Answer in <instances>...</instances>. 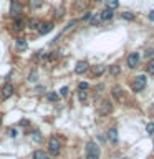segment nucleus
Segmentation results:
<instances>
[{"mask_svg": "<svg viewBox=\"0 0 154 159\" xmlns=\"http://www.w3.org/2000/svg\"><path fill=\"white\" fill-rule=\"evenodd\" d=\"M131 88H133V91H143L144 88H146V76L144 75H141V76H136L134 78V81L131 84Z\"/></svg>", "mask_w": 154, "mask_h": 159, "instance_id": "nucleus-1", "label": "nucleus"}, {"mask_svg": "<svg viewBox=\"0 0 154 159\" xmlns=\"http://www.w3.org/2000/svg\"><path fill=\"white\" fill-rule=\"evenodd\" d=\"M111 106H113V104H111V101H109V99H103V101H101V106L98 108V113L103 114V116H104V114H109V113H111V109H113Z\"/></svg>", "mask_w": 154, "mask_h": 159, "instance_id": "nucleus-2", "label": "nucleus"}, {"mask_svg": "<svg viewBox=\"0 0 154 159\" xmlns=\"http://www.w3.org/2000/svg\"><path fill=\"white\" fill-rule=\"evenodd\" d=\"M20 13H22V3L17 2V0H13V2L10 3V15L15 18V17H18Z\"/></svg>", "mask_w": 154, "mask_h": 159, "instance_id": "nucleus-3", "label": "nucleus"}, {"mask_svg": "<svg viewBox=\"0 0 154 159\" xmlns=\"http://www.w3.org/2000/svg\"><path fill=\"white\" fill-rule=\"evenodd\" d=\"M48 151L53 154V156H57V154L60 152V141L57 138H52L50 139V144H48Z\"/></svg>", "mask_w": 154, "mask_h": 159, "instance_id": "nucleus-4", "label": "nucleus"}, {"mask_svg": "<svg viewBox=\"0 0 154 159\" xmlns=\"http://www.w3.org/2000/svg\"><path fill=\"white\" fill-rule=\"evenodd\" d=\"M37 30H38V33H40V35H47V33H50V32H52V30H53V23H52V22H47V23H40Z\"/></svg>", "mask_w": 154, "mask_h": 159, "instance_id": "nucleus-5", "label": "nucleus"}, {"mask_svg": "<svg viewBox=\"0 0 154 159\" xmlns=\"http://www.w3.org/2000/svg\"><path fill=\"white\" fill-rule=\"evenodd\" d=\"M13 93H15V88H13V84H10V83H7V84L2 88V98H3V99H8Z\"/></svg>", "mask_w": 154, "mask_h": 159, "instance_id": "nucleus-6", "label": "nucleus"}, {"mask_svg": "<svg viewBox=\"0 0 154 159\" xmlns=\"http://www.w3.org/2000/svg\"><path fill=\"white\" fill-rule=\"evenodd\" d=\"M138 63H139V53L134 52V53H131V55L128 57V66H129V68H136Z\"/></svg>", "mask_w": 154, "mask_h": 159, "instance_id": "nucleus-7", "label": "nucleus"}, {"mask_svg": "<svg viewBox=\"0 0 154 159\" xmlns=\"http://www.w3.org/2000/svg\"><path fill=\"white\" fill-rule=\"evenodd\" d=\"M27 47H28V43H27V40H25V38H17V40H15V48H17L18 52H25Z\"/></svg>", "mask_w": 154, "mask_h": 159, "instance_id": "nucleus-8", "label": "nucleus"}, {"mask_svg": "<svg viewBox=\"0 0 154 159\" xmlns=\"http://www.w3.org/2000/svg\"><path fill=\"white\" fill-rule=\"evenodd\" d=\"M88 70V61H78L76 66H75V73L76 75H81Z\"/></svg>", "mask_w": 154, "mask_h": 159, "instance_id": "nucleus-9", "label": "nucleus"}, {"mask_svg": "<svg viewBox=\"0 0 154 159\" xmlns=\"http://www.w3.org/2000/svg\"><path fill=\"white\" fill-rule=\"evenodd\" d=\"M30 139H32L33 143H42V141H43V134L40 133V131H37V129H35V131L30 133Z\"/></svg>", "mask_w": 154, "mask_h": 159, "instance_id": "nucleus-10", "label": "nucleus"}, {"mask_svg": "<svg viewBox=\"0 0 154 159\" xmlns=\"http://www.w3.org/2000/svg\"><path fill=\"white\" fill-rule=\"evenodd\" d=\"M86 154H99V148L94 143H88L86 144Z\"/></svg>", "mask_w": 154, "mask_h": 159, "instance_id": "nucleus-11", "label": "nucleus"}, {"mask_svg": "<svg viewBox=\"0 0 154 159\" xmlns=\"http://www.w3.org/2000/svg\"><path fill=\"white\" fill-rule=\"evenodd\" d=\"M12 27H13V30H15V32H22V30L25 28V22H23L22 18H17V20L13 22V25H12Z\"/></svg>", "mask_w": 154, "mask_h": 159, "instance_id": "nucleus-12", "label": "nucleus"}, {"mask_svg": "<svg viewBox=\"0 0 154 159\" xmlns=\"http://www.w3.org/2000/svg\"><path fill=\"white\" fill-rule=\"evenodd\" d=\"M113 10H109V8H104L101 13H99V17H101V20H111L113 18Z\"/></svg>", "mask_w": 154, "mask_h": 159, "instance_id": "nucleus-13", "label": "nucleus"}, {"mask_svg": "<svg viewBox=\"0 0 154 159\" xmlns=\"http://www.w3.org/2000/svg\"><path fill=\"white\" fill-rule=\"evenodd\" d=\"M108 139L111 143H118V131L116 129H109L108 131Z\"/></svg>", "mask_w": 154, "mask_h": 159, "instance_id": "nucleus-14", "label": "nucleus"}, {"mask_svg": "<svg viewBox=\"0 0 154 159\" xmlns=\"http://www.w3.org/2000/svg\"><path fill=\"white\" fill-rule=\"evenodd\" d=\"M38 25H40V20L32 18V20L28 22V28H30V30H37V28H38Z\"/></svg>", "mask_w": 154, "mask_h": 159, "instance_id": "nucleus-15", "label": "nucleus"}, {"mask_svg": "<svg viewBox=\"0 0 154 159\" xmlns=\"http://www.w3.org/2000/svg\"><path fill=\"white\" fill-rule=\"evenodd\" d=\"M89 22H91L93 27H98L99 22H101V17L99 15H91V18H89Z\"/></svg>", "mask_w": 154, "mask_h": 159, "instance_id": "nucleus-16", "label": "nucleus"}, {"mask_svg": "<svg viewBox=\"0 0 154 159\" xmlns=\"http://www.w3.org/2000/svg\"><path fill=\"white\" fill-rule=\"evenodd\" d=\"M42 5H43V0H30V7L35 8V10L40 8Z\"/></svg>", "mask_w": 154, "mask_h": 159, "instance_id": "nucleus-17", "label": "nucleus"}, {"mask_svg": "<svg viewBox=\"0 0 154 159\" xmlns=\"http://www.w3.org/2000/svg\"><path fill=\"white\" fill-rule=\"evenodd\" d=\"M63 15H65V8H63V7H60V8H57V10H55V13H53V17H55V18H57V20H60V18H61V17H63Z\"/></svg>", "mask_w": 154, "mask_h": 159, "instance_id": "nucleus-18", "label": "nucleus"}, {"mask_svg": "<svg viewBox=\"0 0 154 159\" xmlns=\"http://www.w3.org/2000/svg\"><path fill=\"white\" fill-rule=\"evenodd\" d=\"M106 5L108 7L106 8H109V10H114V8H118V0H106Z\"/></svg>", "mask_w": 154, "mask_h": 159, "instance_id": "nucleus-19", "label": "nucleus"}, {"mask_svg": "<svg viewBox=\"0 0 154 159\" xmlns=\"http://www.w3.org/2000/svg\"><path fill=\"white\" fill-rule=\"evenodd\" d=\"M119 71H121V68H119L118 65H113V66H109V73H111L113 76H118Z\"/></svg>", "mask_w": 154, "mask_h": 159, "instance_id": "nucleus-20", "label": "nucleus"}, {"mask_svg": "<svg viewBox=\"0 0 154 159\" xmlns=\"http://www.w3.org/2000/svg\"><path fill=\"white\" fill-rule=\"evenodd\" d=\"M45 58H47V53H45L43 52V50H40V52H37V55H35V61H40V60H45Z\"/></svg>", "mask_w": 154, "mask_h": 159, "instance_id": "nucleus-21", "label": "nucleus"}, {"mask_svg": "<svg viewBox=\"0 0 154 159\" xmlns=\"http://www.w3.org/2000/svg\"><path fill=\"white\" fill-rule=\"evenodd\" d=\"M47 98H48V101H58L60 94H58V93H55V91H50V93L47 94Z\"/></svg>", "mask_w": 154, "mask_h": 159, "instance_id": "nucleus-22", "label": "nucleus"}, {"mask_svg": "<svg viewBox=\"0 0 154 159\" xmlns=\"http://www.w3.org/2000/svg\"><path fill=\"white\" fill-rule=\"evenodd\" d=\"M47 156H45V152L42 151V149H37V151L33 152V159H45Z\"/></svg>", "mask_w": 154, "mask_h": 159, "instance_id": "nucleus-23", "label": "nucleus"}, {"mask_svg": "<svg viewBox=\"0 0 154 159\" xmlns=\"http://www.w3.org/2000/svg\"><path fill=\"white\" fill-rule=\"evenodd\" d=\"M113 94H114V98H116L118 101H121V88H119V86L113 88Z\"/></svg>", "mask_w": 154, "mask_h": 159, "instance_id": "nucleus-24", "label": "nucleus"}, {"mask_svg": "<svg viewBox=\"0 0 154 159\" xmlns=\"http://www.w3.org/2000/svg\"><path fill=\"white\" fill-rule=\"evenodd\" d=\"M104 73V66H94L93 68V75L94 76H99V75Z\"/></svg>", "mask_w": 154, "mask_h": 159, "instance_id": "nucleus-25", "label": "nucleus"}, {"mask_svg": "<svg viewBox=\"0 0 154 159\" xmlns=\"http://www.w3.org/2000/svg\"><path fill=\"white\" fill-rule=\"evenodd\" d=\"M121 17H123L124 20H129V22H131V20H134V15H133L131 12H123Z\"/></svg>", "mask_w": 154, "mask_h": 159, "instance_id": "nucleus-26", "label": "nucleus"}, {"mask_svg": "<svg viewBox=\"0 0 154 159\" xmlns=\"http://www.w3.org/2000/svg\"><path fill=\"white\" fill-rule=\"evenodd\" d=\"M86 0H78V2H76V10H81V8H84V7H86Z\"/></svg>", "mask_w": 154, "mask_h": 159, "instance_id": "nucleus-27", "label": "nucleus"}, {"mask_svg": "<svg viewBox=\"0 0 154 159\" xmlns=\"http://www.w3.org/2000/svg\"><path fill=\"white\" fill-rule=\"evenodd\" d=\"M147 73L149 75H154V60H151V61L147 63Z\"/></svg>", "mask_w": 154, "mask_h": 159, "instance_id": "nucleus-28", "label": "nucleus"}, {"mask_svg": "<svg viewBox=\"0 0 154 159\" xmlns=\"http://www.w3.org/2000/svg\"><path fill=\"white\" fill-rule=\"evenodd\" d=\"M146 131H147V134H154V123H147Z\"/></svg>", "mask_w": 154, "mask_h": 159, "instance_id": "nucleus-29", "label": "nucleus"}, {"mask_svg": "<svg viewBox=\"0 0 154 159\" xmlns=\"http://www.w3.org/2000/svg\"><path fill=\"white\" fill-rule=\"evenodd\" d=\"M47 58L50 60V61H55V60H57V58H58V53H57V52H53V53H50V55H48V57H47Z\"/></svg>", "mask_w": 154, "mask_h": 159, "instance_id": "nucleus-30", "label": "nucleus"}, {"mask_svg": "<svg viewBox=\"0 0 154 159\" xmlns=\"http://www.w3.org/2000/svg\"><path fill=\"white\" fill-rule=\"evenodd\" d=\"M37 78H38V73H37V71H32V75H30V78H28V80L35 83V81H37Z\"/></svg>", "mask_w": 154, "mask_h": 159, "instance_id": "nucleus-31", "label": "nucleus"}, {"mask_svg": "<svg viewBox=\"0 0 154 159\" xmlns=\"http://www.w3.org/2000/svg\"><path fill=\"white\" fill-rule=\"evenodd\" d=\"M88 86H89V84H88V83H79V84H78V88H79V91H84V89H88Z\"/></svg>", "mask_w": 154, "mask_h": 159, "instance_id": "nucleus-32", "label": "nucleus"}, {"mask_svg": "<svg viewBox=\"0 0 154 159\" xmlns=\"http://www.w3.org/2000/svg\"><path fill=\"white\" fill-rule=\"evenodd\" d=\"M8 134H10V136H12V138H15V136H17L18 133H17V129H15V128H10V129H8Z\"/></svg>", "mask_w": 154, "mask_h": 159, "instance_id": "nucleus-33", "label": "nucleus"}, {"mask_svg": "<svg viewBox=\"0 0 154 159\" xmlns=\"http://www.w3.org/2000/svg\"><path fill=\"white\" fill-rule=\"evenodd\" d=\"M60 94H61V96H66L68 94V86H63L61 89H60Z\"/></svg>", "mask_w": 154, "mask_h": 159, "instance_id": "nucleus-34", "label": "nucleus"}, {"mask_svg": "<svg viewBox=\"0 0 154 159\" xmlns=\"http://www.w3.org/2000/svg\"><path fill=\"white\" fill-rule=\"evenodd\" d=\"M78 98H79V101H84V99H86V93H84V91H79Z\"/></svg>", "mask_w": 154, "mask_h": 159, "instance_id": "nucleus-35", "label": "nucleus"}, {"mask_svg": "<svg viewBox=\"0 0 154 159\" xmlns=\"http://www.w3.org/2000/svg\"><path fill=\"white\" fill-rule=\"evenodd\" d=\"M91 15H93L91 12H84L83 13V20H89V18H91Z\"/></svg>", "mask_w": 154, "mask_h": 159, "instance_id": "nucleus-36", "label": "nucleus"}, {"mask_svg": "<svg viewBox=\"0 0 154 159\" xmlns=\"http://www.w3.org/2000/svg\"><path fill=\"white\" fill-rule=\"evenodd\" d=\"M99 154H86V159H98Z\"/></svg>", "mask_w": 154, "mask_h": 159, "instance_id": "nucleus-37", "label": "nucleus"}, {"mask_svg": "<svg viewBox=\"0 0 154 159\" xmlns=\"http://www.w3.org/2000/svg\"><path fill=\"white\" fill-rule=\"evenodd\" d=\"M149 20H151V22H154V10H152V12H149Z\"/></svg>", "mask_w": 154, "mask_h": 159, "instance_id": "nucleus-38", "label": "nucleus"}, {"mask_svg": "<svg viewBox=\"0 0 154 159\" xmlns=\"http://www.w3.org/2000/svg\"><path fill=\"white\" fill-rule=\"evenodd\" d=\"M27 124H28L27 119H22V121H20V126H27Z\"/></svg>", "mask_w": 154, "mask_h": 159, "instance_id": "nucleus-39", "label": "nucleus"}, {"mask_svg": "<svg viewBox=\"0 0 154 159\" xmlns=\"http://www.w3.org/2000/svg\"><path fill=\"white\" fill-rule=\"evenodd\" d=\"M149 57H152V50H147L146 52V58H149Z\"/></svg>", "mask_w": 154, "mask_h": 159, "instance_id": "nucleus-40", "label": "nucleus"}, {"mask_svg": "<svg viewBox=\"0 0 154 159\" xmlns=\"http://www.w3.org/2000/svg\"><path fill=\"white\" fill-rule=\"evenodd\" d=\"M96 2H101V0H96Z\"/></svg>", "mask_w": 154, "mask_h": 159, "instance_id": "nucleus-41", "label": "nucleus"}, {"mask_svg": "<svg viewBox=\"0 0 154 159\" xmlns=\"http://www.w3.org/2000/svg\"><path fill=\"white\" fill-rule=\"evenodd\" d=\"M45 159H47V157H45Z\"/></svg>", "mask_w": 154, "mask_h": 159, "instance_id": "nucleus-42", "label": "nucleus"}]
</instances>
